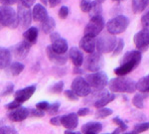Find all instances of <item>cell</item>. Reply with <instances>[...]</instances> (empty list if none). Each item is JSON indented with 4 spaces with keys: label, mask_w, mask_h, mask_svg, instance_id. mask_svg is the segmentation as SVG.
Returning <instances> with one entry per match:
<instances>
[{
    "label": "cell",
    "mask_w": 149,
    "mask_h": 134,
    "mask_svg": "<svg viewBox=\"0 0 149 134\" xmlns=\"http://www.w3.org/2000/svg\"><path fill=\"white\" fill-rule=\"evenodd\" d=\"M24 70V65L20 62H14L11 63L8 67L6 68V71L8 74H10L11 76H19Z\"/></svg>",
    "instance_id": "obj_27"
},
{
    "label": "cell",
    "mask_w": 149,
    "mask_h": 134,
    "mask_svg": "<svg viewBox=\"0 0 149 134\" xmlns=\"http://www.w3.org/2000/svg\"><path fill=\"white\" fill-rule=\"evenodd\" d=\"M63 90H64V82L60 81V82L55 83L54 85L50 87L49 92L52 93H60L63 92Z\"/></svg>",
    "instance_id": "obj_32"
},
{
    "label": "cell",
    "mask_w": 149,
    "mask_h": 134,
    "mask_svg": "<svg viewBox=\"0 0 149 134\" xmlns=\"http://www.w3.org/2000/svg\"><path fill=\"white\" fill-rule=\"evenodd\" d=\"M69 12H70L69 7L66 5H63L60 8L59 12H58V15H59V17L61 19H66L69 15Z\"/></svg>",
    "instance_id": "obj_40"
},
{
    "label": "cell",
    "mask_w": 149,
    "mask_h": 134,
    "mask_svg": "<svg viewBox=\"0 0 149 134\" xmlns=\"http://www.w3.org/2000/svg\"><path fill=\"white\" fill-rule=\"evenodd\" d=\"M133 42L138 51H147L149 48V30L142 29L136 33L133 37Z\"/></svg>",
    "instance_id": "obj_9"
},
{
    "label": "cell",
    "mask_w": 149,
    "mask_h": 134,
    "mask_svg": "<svg viewBox=\"0 0 149 134\" xmlns=\"http://www.w3.org/2000/svg\"><path fill=\"white\" fill-rule=\"evenodd\" d=\"M50 46H51L53 51L60 55H65L69 50L68 42H67L66 39H64V38H62V37L57 39L56 41L52 42V44L50 45Z\"/></svg>",
    "instance_id": "obj_20"
},
{
    "label": "cell",
    "mask_w": 149,
    "mask_h": 134,
    "mask_svg": "<svg viewBox=\"0 0 149 134\" xmlns=\"http://www.w3.org/2000/svg\"><path fill=\"white\" fill-rule=\"evenodd\" d=\"M69 58L71 59L72 63L74 65V67H81L84 64V57L83 53L79 48L72 47L69 50Z\"/></svg>",
    "instance_id": "obj_18"
},
{
    "label": "cell",
    "mask_w": 149,
    "mask_h": 134,
    "mask_svg": "<svg viewBox=\"0 0 149 134\" xmlns=\"http://www.w3.org/2000/svg\"><path fill=\"white\" fill-rule=\"evenodd\" d=\"M98 1H100V3H102V2H104V1H105V0H98Z\"/></svg>",
    "instance_id": "obj_57"
},
{
    "label": "cell",
    "mask_w": 149,
    "mask_h": 134,
    "mask_svg": "<svg viewBox=\"0 0 149 134\" xmlns=\"http://www.w3.org/2000/svg\"><path fill=\"white\" fill-rule=\"evenodd\" d=\"M109 88L112 92L133 93L136 90V83L126 76H117L109 81Z\"/></svg>",
    "instance_id": "obj_1"
},
{
    "label": "cell",
    "mask_w": 149,
    "mask_h": 134,
    "mask_svg": "<svg viewBox=\"0 0 149 134\" xmlns=\"http://www.w3.org/2000/svg\"><path fill=\"white\" fill-rule=\"evenodd\" d=\"M46 54L48 59L54 65H56V66H64V65H66L67 61H68V57L66 56V54L65 55L57 54V53H55L52 50L51 46L46 47Z\"/></svg>",
    "instance_id": "obj_16"
},
{
    "label": "cell",
    "mask_w": 149,
    "mask_h": 134,
    "mask_svg": "<svg viewBox=\"0 0 149 134\" xmlns=\"http://www.w3.org/2000/svg\"><path fill=\"white\" fill-rule=\"evenodd\" d=\"M113 2H122V1H124V0H112Z\"/></svg>",
    "instance_id": "obj_56"
},
{
    "label": "cell",
    "mask_w": 149,
    "mask_h": 134,
    "mask_svg": "<svg viewBox=\"0 0 149 134\" xmlns=\"http://www.w3.org/2000/svg\"><path fill=\"white\" fill-rule=\"evenodd\" d=\"M49 106H50V103L47 101H41V102H38V103L36 104V108L39 109V110L44 111V112L48 110Z\"/></svg>",
    "instance_id": "obj_44"
},
{
    "label": "cell",
    "mask_w": 149,
    "mask_h": 134,
    "mask_svg": "<svg viewBox=\"0 0 149 134\" xmlns=\"http://www.w3.org/2000/svg\"><path fill=\"white\" fill-rule=\"evenodd\" d=\"M123 134H138V133H136L135 131H130V132H126V133H123Z\"/></svg>",
    "instance_id": "obj_55"
},
{
    "label": "cell",
    "mask_w": 149,
    "mask_h": 134,
    "mask_svg": "<svg viewBox=\"0 0 149 134\" xmlns=\"http://www.w3.org/2000/svg\"><path fill=\"white\" fill-rule=\"evenodd\" d=\"M115 99V95L113 93H109L107 92L105 94H103L102 97H100L97 101L93 103V106L97 107V108H102V107H105V105H107L109 103Z\"/></svg>",
    "instance_id": "obj_24"
},
{
    "label": "cell",
    "mask_w": 149,
    "mask_h": 134,
    "mask_svg": "<svg viewBox=\"0 0 149 134\" xmlns=\"http://www.w3.org/2000/svg\"><path fill=\"white\" fill-rule=\"evenodd\" d=\"M117 38L114 35L105 34L98 37L95 40V51L100 54H109L110 52H113L116 47Z\"/></svg>",
    "instance_id": "obj_3"
},
{
    "label": "cell",
    "mask_w": 149,
    "mask_h": 134,
    "mask_svg": "<svg viewBox=\"0 0 149 134\" xmlns=\"http://www.w3.org/2000/svg\"><path fill=\"white\" fill-rule=\"evenodd\" d=\"M149 4V0H131V7L134 14H138L144 11Z\"/></svg>",
    "instance_id": "obj_26"
},
{
    "label": "cell",
    "mask_w": 149,
    "mask_h": 134,
    "mask_svg": "<svg viewBox=\"0 0 149 134\" xmlns=\"http://www.w3.org/2000/svg\"><path fill=\"white\" fill-rule=\"evenodd\" d=\"M86 81L90 85L91 88L95 90H103L109 85V78L104 72H95L93 74H88L86 76Z\"/></svg>",
    "instance_id": "obj_6"
},
{
    "label": "cell",
    "mask_w": 149,
    "mask_h": 134,
    "mask_svg": "<svg viewBox=\"0 0 149 134\" xmlns=\"http://www.w3.org/2000/svg\"><path fill=\"white\" fill-rule=\"evenodd\" d=\"M92 0H81L80 1V8L84 13H90L92 8Z\"/></svg>",
    "instance_id": "obj_33"
},
{
    "label": "cell",
    "mask_w": 149,
    "mask_h": 134,
    "mask_svg": "<svg viewBox=\"0 0 149 134\" xmlns=\"http://www.w3.org/2000/svg\"><path fill=\"white\" fill-rule=\"evenodd\" d=\"M12 54L11 51L7 48L0 47V70H5L11 64Z\"/></svg>",
    "instance_id": "obj_22"
},
{
    "label": "cell",
    "mask_w": 149,
    "mask_h": 134,
    "mask_svg": "<svg viewBox=\"0 0 149 134\" xmlns=\"http://www.w3.org/2000/svg\"><path fill=\"white\" fill-rule=\"evenodd\" d=\"M0 134H18V132L10 126H2L0 127Z\"/></svg>",
    "instance_id": "obj_42"
},
{
    "label": "cell",
    "mask_w": 149,
    "mask_h": 134,
    "mask_svg": "<svg viewBox=\"0 0 149 134\" xmlns=\"http://www.w3.org/2000/svg\"><path fill=\"white\" fill-rule=\"evenodd\" d=\"M104 26L105 22L102 15L93 16V17H91V20L86 25L84 34H85V36H88V37L95 38L104 29Z\"/></svg>",
    "instance_id": "obj_5"
},
{
    "label": "cell",
    "mask_w": 149,
    "mask_h": 134,
    "mask_svg": "<svg viewBox=\"0 0 149 134\" xmlns=\"http://www.w3.org/2000/svg\"><path fill=\"white\" fill-rule=\"evenodd\" d=\"M120 129H119V128H116V129H115V130L113 131V132H112L111 134H120Z\"/></svg>",
    "instance_id": "obj_54"
},
{
    "label": "cell",
    "mask_w": 149,
    "mask_h": 134,
    "mask_svg": "<svg viewBox=\"0 0 149 134\" xmlns=\"http://www.w3.org/2000/svg\"><path fill=\"white\" fill-rule=\"evenodd\" d=\"M112 121L116 124L117 126H118V128L120 129L121 131H125L126 129H127V125H126V123L124 122L122 119H120L119 118L118 116H116V117H114L113 119H112Z\"/></svg>",
    "instance_id": "obj_38"
},
{
    "label": "cell",
    "mask_w": 149,
    "mask_h": 134,
    "mask_svg": "<svg viewBox=\"0 0 149 134\" xmlns=\"http://www.w3.org/2000/svg\"><path fill=\"white\" fill-rule=\"evenodd\" d=\"M50 123H51L53 126H60L61 125V116L52 117V118L50 119Z\"/></svg>",
    "instance_id": "obj_48"
},
{
    "label": "cell",
    "mask_w": 149,
    "mask_h": 134,
    "mask_svg": "<svg viewBox=\"0 0 149 134\" xmlns=\"http://www.w3.org/2000/svg\"><path fill=\"white\" fill-rule=\"evenodd\" d=\"M17 2H19V0H0V4L4 6H12Z\"/></svg>",
    "instance_id": "obj_49"
},
{
    "label": "cell",
    "mask_w": 149,
    "mask_h": 134,
    "mask_svg": "<svg viewBox=\"0 0 149 134\" xmlns=\"http://www.w3.org/2000/svg\"><path fill=\"white\" fill-rule=\"evenodd\" d=\"M140 62L137 61H128L125 63L120 64V66L114 69V74L117 76H125L127 74L131 73L133 70H135L138 67Z\"/></svg>",
    "instance_id": "obj_13"
},
{
    "label": "cell",
    "mask_w": 149,
    "mask_h": 134,
    "mask_svg": "<svg viewBox=\"0 0 149 134\" xmlns=\"http://www.w3.org/2000/svg\"><path fill=\"white\" fill-rule=\"evenodd\" d=\"M83 73H84V71L81 69V67H74V74H76V75H81Z\"/></svg>",
    "instance_id": "obj_52"
},
{
    "label": "cell",
    "mask_w": 149,
    "mask_h": 134,
    "mask_svg": "<svg viewBox=\"0 0 149 134\" xmlns=\"http://www.w3.org/2000/svg\"><path fill=\"white\" fill-rule=\"evenodd\" d=\"M146 95H147V93H142V92L136 93L134 95L133 99H132V103H133V105L136 108L139 109L144 108V99H145Z\"/></svg>",
    "instance_id": "obj_29"
},
{
    "label": "cell",
    "mask_w": 149,
    "mask_h": 134,
    "mask_svg": "<svg viewBox=\"0 0 149 134\" xmlns=\"http://www.w3.org/2000/svg\"><path fill=\"white\" fill-rule=\"evenodd\" d=\"M84 65L88 71L95 73V72H100L102 69L103 65H104V60L100 53L95 51L92 54H88V56L84 59Z\"/></svg>",
    "instance_id": "obj_7"
},
{
    "label": "cell",
    "mask_w": 149,
    "mask_h": 134,
    "mask_svg": "<svg viewBox=\"0 0 149 134\" xmlns=\"http://www.w3.org/2000/svg\"><path fill=\"white\" fill-rule=\"evenodd\" d=\"M55 27H56V22H55L54 18L51 17V16H49L46 20L41 23V30L45 34H51L53 30L55 29Z\"/></svg>",
    "instance_id": "obj_25"
},
{
    "label": "cell",
    "mask_w": 149,
    "mask_h": 134,
    "mask_svg": "<svg viewBox=\"0 0 149 134\" xmlns=\"http://www.w3.org/2000/svg\"><path fill=\"white\" fill-rule=\"evenodd\" d=\"M29 114H30V111H29L28 108L20 106L18 108L14 109V110H11L8 113L7 117L9 118V120L13 121V122H21V121L25 120L27 118Z\"/></svg>",
    "instance_id": "obj_14"
},
{
    "label": "cell",
    "mask_w": 149,
    "mask_h": 134,
    "mask_svg": "<svg viewBox=\"0 0 149 134\" xmlns=\"http://www.w3.org/2000/svg\"><path fill=\"white\" fill-rule=\"evenodd\" d=\"M149 130V122H141L134 126V131L136 133H142L144 131Z\"/></svg>",
    "instance_id": "obj_34"
},
{
    "label": "cell",
    "mask_w": 149,
    "mask_h": 134,
    "mask_svg": "<svg viewBox=\"0 0 149 134\" xmlns=\"http://www.w3.org/2000/svg\"><path fill=\"white\" fill-rule=\"evenodd\" d=\"M71 87V90L78 97H88L92 92V88H91L90 85L86 81V78L81 76L74 78Z\"/></svg>",
    "instance_id": "obj_8"
},
{
    "label": "cell",
    "mask_w": 149,
    "mask_h": 134,
    "mask_svg": "<svg viewBox=\"0 0 149 134\" xmlns=\"http://www.w3.org/2000/svg\"><path fill=\"white\" fill-rule=\"evenodd\" d=\"M45 115V112L42 110H39V109H33V110L30 111V114L29 116H32V117H43Z\"/></svg>",
    "instance_id": "obj_47"
},
{
    "label": "cell",
    "mask_w": 149,
    "mask_h": 134,
    "mask_svg": "<svg viewBox=\"0 0 149 134\" xmlns=\"http://www.w3.org/2000/svg\"><path fill=\"white\" fill-rule=\"evenodd\" d=\"M112 113H113L112 109L109 108V107H102V108H98L95 116H97V118H105V117L111 115Z\"/></svg>",
    "instance_id": "obj_31"
},
{
    "label": "cell",
    "mask_w": 149,
    "mask_h": 134,
    "mask_svg": "<svg viewBox=\"0 0 149 134\" xmlns=\"http://www.w3.org/2000/svg\"><path fill=\"white\" fill-rule=\"evenodd\" d=\"M19 2H20V5L26 7V8H30L33 5H35L36 0H19Z\"/></svg>",
    "instance_id": "obj_46"
},
{
    "label": "cell",
    "mask_w": 149,
    "mask_h": 134,
    "mask_svg": "<svg viewBox=\"0 0 149 134\" xmlns=\"http://www.w3.org/2000/svg\"><path fill=\"white\" fill-rule=\"evenodd\" d=\"M79 124V116L77 113H69L61 116V125H63L67 130L76 129Z\"/></svg>",
    "instance_id": "obj_15"
},
{
    "label": "cell",
    "mask_w": 149,
    "mask_h": 134,
    "mask_svg": "<svg viewBox=\"0 0 149 134\" xmlns=\"http://www.w3.org/2000/svg\"><path fill=\"white\" fill-rule=\"evenodd\" d=\"M102 130V124L97 121H91L84 124L81 127L83 134H97Z\"/></svg>",
    "instance_id": "obj_21"
},
{
    "label": "cell",
    "mask_w": 149,
    "mask_h": 134,
    "mask_svg": "<svg viewBox=\"0 0 149 134\" xmlns=\"http://www.w3.org/2000/svg\"><path fill=\"white\" fill-rule=\"evenodd\" d=\"M32 12V18L34 21L42 23L43 21H45L46 19L49 17L48 15V12L46 7L44 5H42L41 3H37L33 6V9L31 10Z\"/></svg>",
    "instance_id": "obj_17"
},
{
    "label": "cell",
    "mask_w": 149,
    "mask_h": 134,
    "mask_svg": "<svg viewBox=\"0 0 149 134\" xmlns=\"http://www.w3.org/2000/svg\"><path fill=\"white\" fill-rule=\"evenodd\" d=\"M136 90L142 93H149V75L141 78L136 83Z\"/></svg>",
    "instance_id": "obj_28"
},
{
    "label": "cell",
    "mask_w": 149,
    "mask_h": 134,
    "mask_svg": "<svg viewBox=\"0 0 149 134\" xmlns=\"http://www.w3.org/2000/svg\"><path fill=\"white\" fill-rule=\"evenodd\" d=\"M123 48H124L123 39H118L117 44H116V47H115V49L113 50V52H112V56H118V55L122 52Z\"/></svg>",
    "instance_id": "obj_36"
},
{
    "label": "cell",
    "mask_w": 149,
    "mask_h": 134,
    "mask_svg": "<svg viewBox=\"0 0 149 134\" xmlns=\"http://www.w3.org/2000/svg\"><path fill=\"white\" fill-rule=\"evenodd\" d=\"M141 25L143 26V29L149 30V10L144 13L141 17Z\"/></svg>",
    "instance_id": "obj_41"
},
{
    "label": "cell",
    "mask_w": 149,
    "mask_h": 134,
    "mask_svg": "<svg viewBox=\"0 0 149 134\" xmlns=\"http://www.w3.org/2000/svg\"><path fill=\"white\" fill-rule=\"evenodd\" d=\"M80 48L88 54L95 52V38L84 36L80 41Z\"/></svg>",
    "instance_id": "obj_19"
},
{
    "label": "cell",
    "mask_w": 149,
    "mask_h": 134,
    "mask_svg": "<svg viewBox=\"0 0 149 134\" xmlns=\"http://www.w3.org/2000/svg\"><path fill=\"white\" fill-rule=\"evenodd\" d=\"M20 106H21V103H19L16 100H13V101L9 102V103H7L5 105V107L7 109H9V110H14V109L18 108V107H20Z\"/></svg>",
    "instance_id": "obj_45"
},
{
    "label": "cell",
    "mask_w": 149,
    "mask_h": 134,
    "mask_svg": "<svg viewBox=\"0 0 149 134\" xmlns=\"http://www.w3.org/2000/svg\"><path fill=\"white\" fill-rule=\"evenodd\" d=\"M102 3H100L98 0H93L92 3V8H91L90 11V15L91 17H93V16H100L102 15Z\"/></svg>",
    "instance_id": "obj_30"
},
{
    "label": "cell",
    "mask_w": 149,
    "mask_h": 134,
    "mask_svg": "<svg viewBox=\"0 0 149 134\" xmlns=\"http://www.w3.org/2000/svg\"><path fill=\"white\" fill-rule=\"evenodd\" d=\"M19 24L18 14L12 6H0V29H16Z\"/></svg>",
    "instance_id": "obj_2"
},
{
    "label": "cell",
    "mask_w": 149,
    "mask_h": 134,
    "mask_svg": "<svg viewBox=\"0 0 149 134\" xmlns=\"http://www.w3.org/2000/svg\"><path fill=\"white\" fill-rule=\"evenodd\" d=\"M60 108V102H54V103L50 104L49 108H48L47 112L49 114H56Z\"/></svg>",
    "instance_id": "obj_43"
},
{
    "label": "cell",
    "mask_w": 149,
    "mask_h": 134,
    "mask_svg": "<svg viewBox=\"0 0 149 134\" xmlns=\"http://www.w3.org/2000/svg\"><path fill=\"white\" fill-rule=\"evenodd\" d=\"M64 94L67 99L69 100H72V101H77V100L79 99V97L72 90H66L64 92Z\"/></svg>",
    "instance_id": "obj_39"
},
{
    "label": "cell",
    "mask_w": 149,
    "mask_h": 134,
    "mask_svg": "<svg viewBox=\"0 0 149 134\" xmlns=\"http://www.w3.org/2000/svg\"><path fill=\"white\" fill-rule=\"evenodd\" d=\"M41 4L44 6H50L52 8L56 7L57 5H59L62 2V0H40Z\"/></svg>",
    "instance_id": "obj_37"
},
{
    "label": "cell",
    "mask_w": 149,
    "mask_h": 134,
    "mask_svg": "<svg viewBox=\"0 0 149 134\" xmlns=\"http://www.w3.org/2000/svg\"><path fill=\"white\" fill-rule=\"evenodd\" d=\"M38 35H39V31L38 28L36 27H29L25 32L23 33V37L24 40L27 41L28 43H30L31 45H34L37 43L38 40Z\"/></svg>",
    "instance_id": "obj_23"
},
{
    "label": "cell",
    "mask_w": 149,
    "mask_h": 134,
    "mask_svg": "<svg viewBox=\"0 0 149 134\" xmlns=\"http://www.w3.org/2000/svg\"><path fill=\"white\" fill-rule=\"evenodd\" d=\"M31 47H32V45L24 40V41L18 43L17 45H15V46L13 47V49H12V51H13L14 56L17 59L24 60L28 56Z\"/></svg>",
    "instance_id": "obj_12"
},
{
    "label": "cell",
    "mask_w": 149,
    "mask_h": 134,
    "mask_svg": "<svg viewBox=\"0 0 149 134\" xmlns=\"http://www.w3.org/2000/svg\"><path fill=\"white\" fill-rule=\"evenodd\" d=\"M129 25V20L124 15H117L115 17L109 20V22L105 24V27L109 32V34L117 35L124 32Z\"/></svg>",
    "instance_id": "obj_4"
},
{
    "label": "cell",
    "mask_w": 149,
    "mask_h": 134,
    "mask_svg": "<svg viewBox=\"0 0 149 134\" xmlns=\"http://www.w3.org/2000/svg\"><path fill=\"white\" fill-rule=\"evenodd\" d=\"M90 113V108L88 107H83V108H80L79 111L77 112L78 116H86Z\"/></svg>",
    "instance_id": "obj_50"
},
{
    "label": "cell",
    "mask_w": 149,
    "mask_h": 134,
    "mask_svg": "<svg viewBox=\"0 0 149 134\" xmlns=\"http://www.w3.org/2000/svg\"><path fill=\"white\" fill-rule=\"evenodd\" d=\"M64 134H83V133H81V132H74V131H72V130H66Z\"/></svg>",
    "instance_id": "obj_53"
},
{
    "label": "cell",
    "mask_w": 149,
    "mask_h": 134,
    "mask_svg": "<svg viewBox=\"0 0 149 134\" xmlns=\"http://www.w3.org/2000/svg\"><path fill=\"white\" fill-rule=\"evenodd\" d=\"M14 90V85L12 83H8L7 85L4 87L3 90L0 92V97H7V95L11 94Z\"/></svg>",
    "instance_id": "obj_35"
},
{
    "label": "cell",
    "mask_w": 149,
    "mask_h": 134,
    "mask_svg": "<svg viewBox=\"0 0 149 134\" xmlns=\"http://www.w3.org/2000/svg\"><path fill=\"white\" fill-rule=\"evenodd\" d=\"M17 14L19 18V24L22 26L23 28H28L31 26L32 23V12L30 8H26L22 5H19L17 8Z\"/></svg>",
    "instance_id": "obj_10"
},
{
    "label": "cell",
    "mask_w": 149,
    "mask_h": 134,
    "mask_svg": "<svg viewBox=\"0 0 149 134\" xmlns=\"http://www.w3.org/2000/svg\"><path fill=\"white\" fill-rule=\"evenodd\" d=\"M59 38H61V35H60V33H58V32H52L51 34H50V40H51V42L56 41V40L59 39Z\"/></svg>",
    "instance_id": "obj_51"
},
{
    "label": "cell",
    "mask_w": 149,
    "mask_h": 134,
    "mask_svg": "<svg viewBox=\"0 0 149 134\" xmlns=\"http://www.w3.org/2000/svg\"><path fill=\"white\" fill-rule=\"evenodd\" d=\"M35 92H36L35 85H29V87L18 90L17 92H15V93H14V100H16V101H18L19 103L22 104L23 102H25L30 99V97L34 94Z\"/></svg>",
    "instance_id": "obj_11"
}]
</instances>
